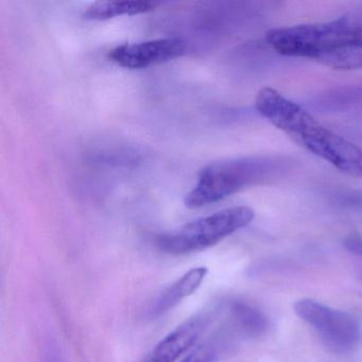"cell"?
Here are the masks:
<instances>
[{
	"instance_id": "1",
	"label": "cell",
	"mask_w": 362,
	"mask_h": 362,
	"mask_svg": "<svg viewBox=\"0 0 362 362\" xmlns=\"http://www.w3.org/2000/svg\"><path fill=\"white\" fill-rule=\"evenodd\" d=\"M258 113L289 135L298 145L323 158L341 173L362 179V150L341 135L325 128L298 103L270 88L258 92Z\"/></svg>"
},
{
	"instance_id": "2",
	"label": "cell",
	"mask_w": 362,
	"mask_h": 362,
	"mask_svg": "<svg viewBox=\"0 0 362 362\" xmlns=\"http://www.w3.org/2000/svg\"><path fill=\"white\" fill-rule=\"evenodd\" d=\"M290 163L285 158L272 156H247L211 163L199 173L198 183L185 197V206L200 209L219 202L251 186L275 181Z\"/></svg>"
},
{
	"instance_id": "3",
	"label": "cell",
	"mask_w": 362,
	"mask_h": 362,
	"mask_svg": "<svg viewBox=\"0 0 362 362\" xmlns=\"http://www.w3.org/2000/svg\"><path fill=\"white\" fill-rule=\"evenodd\" d=\"M266 41L275 52L315 60L317 54L343 48H362V24L347 18L328 23L271 29Z\"/></svg>"
},
{
	"instance_id": "4",
	"label": "cell",
	"mask_w": 362,
	"mask_h": 362,
	"mask_svg": "<svg viewBox=\"0 0 362 362\" xmlns=\"http://www.w3.org/2000/svg\"><path fill=\"white\" fill-rule=\"evenodd\" d=\"M254 217L255 214L250 207H230L160 235L156 245L160 251L173 255L202 251L249 226Z\"/></svg>"
},
{
	"instance_id": "5",
	"label": "cell",
	"mask_w": 362,
	"mask_h": 362,
	"mask_svg": "<svg viewBox=\"0 0 362 362\" xmlns=\"http://www.w3.org/2000/svg\"><path fill=\"white\" fill-rule=\"evenodd\" d=\"M294 313L313 328L322 342L336 353L354 351L361 339V326L351 313L310 298L298 300Z\"/></svg>"
},
{
	"instance_id": "6",
	"label": "cell",
	"mask_w": 362,
	"mask_h": 362,
	"mask_svg": "<svg viewBox=\"0 0 362 362\" xmlns=\"http://www.w3.org/2000/svg\"><path fill=\"white\" fill-rule=\"evenodd\" d=\"M185 50V44L181 40L158 39L122 44L111 50L109 59L124 69H144L180 58Z\"/></svg>"
},
{
	"instance_id": "7",
	"label": "cell",
	"mask_w": 362,
	"mask_h": 362,
	"mask_svg": "<svg viewBox=\"0 0 362 362\" xmlns=\"http://www.w3.org/2000/svg\"><path fill=\"white\" fill-rule=\"evenodd\" d=\"M207 325L205 315H196L165 337L152 351L147 362H175L198 340Z\"/></svg>"
},
{
	"instance_id": "8",
	"label": "cell",
	"mask_w": 362,
	"mask_h": 362,
	"mask_svg": "<svg viewBox=\"0 0 362 362\" xmlns=\"http://www.w3.org/2000/svg\"><path fill=\"white\" fill-rule=\"evenodd\" d=\"M207 274L205 267H198L186 272L181 279L169 286L156 298L149 308L150 317H160L177 306L182 300L198 290Z\"/></svg>"
},
{
	"instance_id": "9",
	"label": "cell",
	"mask_w": 362,
	"mask_h": 362,
	"mask_svg": "<svg viewBox=\"0 0 362 362\" xmlns=\"http://www.w3.org/2000/svg\"><path fill=\"white\" fill-rule=\"evenodd\" d=\"M156 5L148 1H97L83 12L90 21H107L122 16H137L153 11Z\"/></svg>"
},
{
	"instance_id": "10",
	"label": "cell",
	"mask_w": 362,
	"mask_h": 362,
	"mask_svg": "<svg viewBox=\"0 0 362 362\" xmlns=\"http://www.w3.org/2000/svg\"><path fill=\"white\" fill-rule=\"evenodd\" d=\"M320 64L337 71L362 69V48H343L317 54L315 58Z\"/></svg>"
},
{
	"instance_id": "11",
	"label": "cell",
	"mask_w": 362,
	"mask_h": 362,
	"mask_svg": "<svg viewBox=\"0 0 362 362\" xmlns=\"http://www.w3.org/2000/svg\"><path fill=\"white\" fill-rule=\"evenodd\" d=\"M232 313L241 328L251 336H259L268 327L264 313L245 303H234Z\"/></svg>"
},
{
	"instance_id": "12",
	"label": "cell",
	"mask_w": 362,
	"mask_h": 362,
	"mask_svg": "<svg viewBox=\"0 0 362 362\" xmlns=\"http://www.w3.org/2000/svg\"><path fill=\"white\" fill-rule=\"evenodd\" d=\"M214 353L206 345H201L198 349H194L182 362H211L213 361Z\"/></svg>"
},
{
	"instance_id": "13",
	"label": "cell",
	"mask_w": 362,
	"mask_h": 362,
	"mask_svg": "<svg viewBox=\"0 0 362 362\" xmlns=\"http://www.w3.org/2000/svg\"><path fill=\"white\" fill-rule=\"evenodd\" d=\"M345 247L351 253L362 257V238L358 234H351L345 239Z\"/></svg>"
}]
</instances>
